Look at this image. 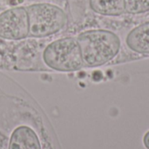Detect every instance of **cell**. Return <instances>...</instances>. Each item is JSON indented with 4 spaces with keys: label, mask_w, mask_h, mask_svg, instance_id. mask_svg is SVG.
<instances>
[{
    "label": "cell",
    "mask_w": 149,
    "mask_h": 149,
    "mask_svg": "<svg viewBox=\"0 0 149 149\" xmlns=\"http://www.w3.org/2000/svg\"><path fill=\"white\" fill-rule=\"evenodd\" d=\"M8 149H43L40 139L35 130L29 126L16 127L9 140Z\"/></svg>",
    "instance_id": "obj_5"
},
{
    "label": "cell",
    "mask_w": 149,
    "mask_h": 149,
    "mask_svg": "<svg viewBox=\"0 0 149 149\" xmlns=\"http://www.w3.org/2000/svg\"><path fill=\"white\" fill-rule=\"evenodd\" d=\"M28 37L29 17L26 7H12L0 13V38L16 41Z\"/></svg>",
    "instance_id": "obj_4"
},
{
    "label": "cell",
    "mask_w": 149,
    "mask_h": 149,
    "mask_svg": "<svg viewBox=\"0 0 149 149\" xmlns=\"http://www.w3.org/2000/svg\"><path fill=\"white\" fill-rule=\"evenodd\" d=\"M85 66L98 67L112 61L120 52V39L108 30L85 31L76 38Z\"/></svg>",
    "instance_id": "obj_1"
},
{
    "label": "cell",
    "mask_w": 149,
    "mask_h": 149,
    "mask_svg": "<svg viewBox=\"0 0 149 149\" xmlns=\"http://www.w3.org/2000/svg\"><path fill=\"white\" fill-rule=\"evenodd\" d=\"M126 12L133 15L149 11V0H125Z\"/></svg>",
    "instance_id": "obj_8"
},
{
    "label": "cell",
    "mask_w": 149,
    "mask_h": 149,
    "mask_svg": "<svg viewBox=\"0 0 149 149\" xmlns=\"http://www.w3.org/2000/svg\"><path fill=\"white\" fill-rule=\"evenodd\" d=\"M42 58L49 69L56 72H72L85 66L79 45L73 37L61 38L51 42L44 49Z\"/></svg>",
    "instance_id": "obj_2"
},
{
    "label": "cell",
    "mask_w": 149,
    "mask_h": 149,
    "mask_svg": "<svg viewBox=\"0 0 149 149\" xmlns=\"http://www.w3.org/2000/svg\"><path fill=\"white\" fill-rule=\"evenodd\" d=\"M90 7L97 14L119 17L126 12L125 0H90Z\"/></svg>",
    "instance_id": "obj_7"
},
{
    "label": "cell",
    "mask_w": 149,
    "mask_h": 149,
    "mask_svg": "<svg viewBox=\"0 0 149 149\" xmlns=\"http://www.w3.org/2000/svg\"><path fill=\"white\" fill-rule=\"evenodd\" d=\"M126 42L131 51L149 55V21L134 28L127 34Z\"/></svg>",
    "instance_id": "obj_6"
},
{
    "label": "cell",
    "mask_w": 149,
    "mask_h": 149,
    "mask_svg": "<svg viewBox=\"0 0 149 149\" xmlns=\"http://www.w3.org/2000/svg\"><path fill=\"white\" fill-rule=\"evenodd\" d=\"M29 37L46 38L60 32L67 24V15L58 5L49 3H32L26 7Z\"/></svg>",
    "instance_id": "obj_3"
},
{
    "label": "cell",
    "mask_w": 149,
    "mask_h": 149,
    "mask_svg": "<svg viewBox=\"0 0 149 149\" xmlns=\"http://www.w3.org/2000/svg\"><path fill=\"white\" fill-rule=\"evenodd\" d=\"M143 143H144V146L147 149H149V131L148 133H146V134L144 135V138H143Z\"/></svg>",
    "instance_id": "obj_9"
}]
</instances>
